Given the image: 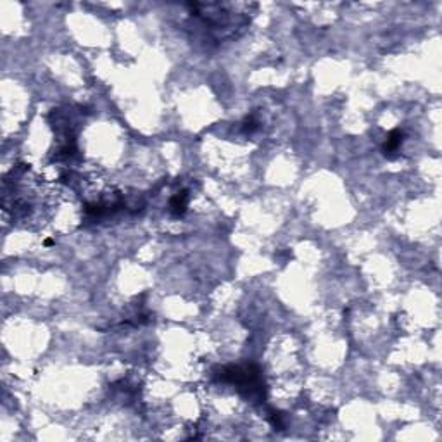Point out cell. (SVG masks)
Listing matches in <instances>:
<instances>
[{
	"instance_id": "cell-2",
	"label": "cell",
	"mask_w": 442,
	"mask_h": 442,
	"mask_svg": "<svg viewBox=\"0 0 442 442\" xmlns=\"http://www.w3.org/2000/svg\"><path fill=\"white\" fill-rule=\"evenodd\" d=\"M185 207H187V192H182V194H178L177 197L171 199V211H173L177 216L183 214V212H185Z\"/></svg>"
},
{
	"instance_id": "cell-1",
	"label": "cell",
	"mask_w": 442,
	"mask_h": 442,
	"mask_svg": "<svg viewBox=\"0 0 442 442\" xmlns=\"http://www.w3.org/2000/svg\"><path fill=\"white\" fill-rule=\"evenodd\" d=\"M401 144H403V133L401 132H392L391 135H389L385 145H383V154L387 155V157H394V154L399 150Z\"/></svg>"
}]
</instances>
